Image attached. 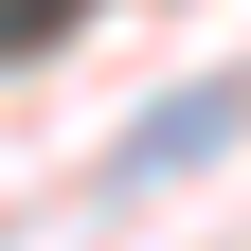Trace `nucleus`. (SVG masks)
Instances as JSON below:
<instances>
[{
	"label": "nucleus",
	"mask_w": 251,
	"mask_h": 251,
	"mask_svg": "<svg viewBox=\"0 0 251 251\" xmlns=\"http://www.w3.org/2000/svg\"><path fill=\"white\" fill-rule=\"evenodd\" d=\"M233 126H251V90H179V108H144V126H126V179L198 162V144H233Z\"/></svg>",
	"instance_id": "nucleus-1"
}]
</instances>
